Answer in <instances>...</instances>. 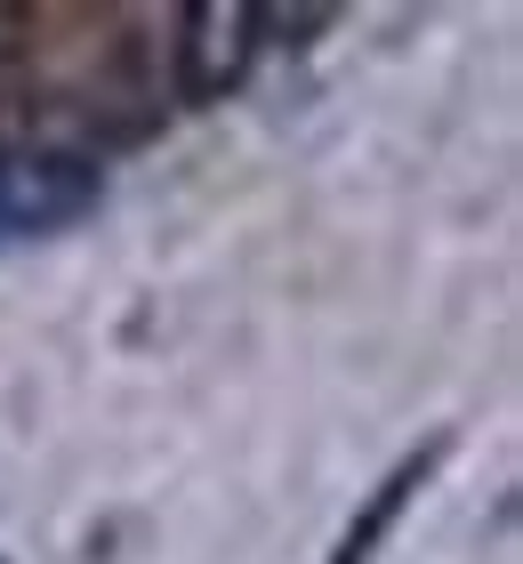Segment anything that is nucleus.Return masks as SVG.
Returning a JSON list of instances; mask_svg holds the SVG:
<instances>
[{
    "label": "nucleus",
    "mask_w": 523,
    "mask_h": 564,
    "mask_svg": "<svg viewBox=\"0 0 523 564\" xmlns=\"http://www.w3.org/2000/svg\"><path fill=\"white\" fill-rule=\"evenodd\" d=\"M97 202H105V170L89 153H65V145L0 153V242L65 235V226L97 218Z\"/></svg>",
    "instance_id": "f257e3e1"
},
{
    "label": "nucleus",
    "mask_w": 523,
    "mask_h": 564,
    "mask_svg": "<svg viewBox=\"0 0 523 564\" xmlns=\"http://www.w3.org/2000/svg\"><path fill=\"white\" fill-rule=\"evenodd\" d=\"M258 9L250 0H186L177 9V41H170V65H177V97L186 106H218L226 89H242V73L258 65Z\"/></svg>",
    "instance_id": "f03ea898"
},
{
    "label": "nucleus",
    "mask_w": 523,
    "mask_h": 564,
    "mask_svg": "<svg viewBox=\"0 0 523 564\" xmlns=\"http://www.w3.org/2000/svg\"><path fill=\"white\" fill-rule=\"evenodd\" d=\"M427 476H435V452H411L403 468H395V476H386V484H379L371 500L355 508V524L338 532V549H330V564H371V556H379V541H386V532H395V517H403V500H411V492H418V484H427Z\"/></svg>",
    "instance_id": "7ed1b4c3"
}]
</instances>
